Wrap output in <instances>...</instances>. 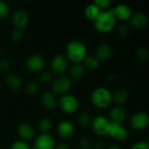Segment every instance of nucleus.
Listing matches in <instances>:
<instances>
[{
	"instance_id": "nucleus-38",
	"label": "nucleus",
	"mask_w": 149,
	"mask_h": 149,
	"mask_svg": "<svg viewBox=\"0 0 149 149\" xmlns=\"http://www.w3.org/2000/svg\"><path fill=\"white\" fill-rule=\"evenodd\" d=\"M93 148H94L95 149H103L105 148V142L101 140L96 141L95 142H93Z\"/></svg>"
},
{
	"instance_id": "nucleus-19",
	"label": "nucleus",
	"mask_w": 149,
	"mask_h": 149,
	"mask_svg": "<svg viewBox=\"0 0 149 149\" xmlns=\"http://www.w3.org/2000/svg\"><path fill=\"white\" fill-rule=\"evenodd\" d=\"M113 55V48L107 44L100 45L95 51V57L100 61V60H107L109 59Z\"/></svg>"
},
{
	"instance_id": "nucleus-35",
	"label": "nucleus",
	"mask_w": 149,
	"mask_h": 149,
	"mask_svg": "<svg viewBox=\"0 0 149 149\" xmlns=\"http://www.w3.org/2000/svg\"><path fill=\"white\" fill-rule=\"evenodd\" d=\"M129 32L128 26L126 24H120L117 29V33L120 38H125Z\"/></svg>"
},
{
	"instance_id": "nucleus-23",
	"label": "nucleus",
	"mask_w": 149,
	"mask_h": 149,
	"mask_svg": "<svg viewBox=\"0 0 149 149\" xmlns=\"http://www.w3.org/2000/svg\"><path fill=\"white\" fill-rule=\"evenodd\" d=\"M100 10L93 3L88 4L86 9H85V16L87 19L91 20V21H94L96 19V17L99 16V14L100 13Z\"/></svg>"
},
{
	"instance_id": "nucleus-33",
	"label": "nucleus",
	"mask_w": 149,
	"mask_h": 149,
	"mask_svg": "<svg viewBox=\"0 0 149 149\" xmlns=\"http://www.w3.org/2000/svg\"><path fill=\"white\" fill-rule=\"evenodd\" d=\"M10 38L14 42H19L23 39V33L21 30L14 29L10 33Z\"/></svg>"
},
{
	"instance_id": "nucleus-11",
	"label": "nucleus",
	"mask_w": 149,
	"mask_h": 149,
	"mask_svg": "<svg viewBox=\"0 0 149 149\" xmlns=\"http://www.w3.org/2000/svg\"><path fill=\"white\" fill-rule=\"evenodd\" d=\"M68 67V60L64 55H57L53 58L51 68L54 74H62L64 73Z\"/></svg>"
},
{
	"instance_id": "nucleus-25",
	"label": "nucleus",
	"mask_w": 149,
	"mask_h": 149,
	"mask_svg": "<svg viewBox=\"0 0 149 149\" xmlns=\"http://www.w3.org/2000/svg\"><path fill=\"white\" fill-rule=\"evenodd\" d=\"M92 120L93 119H92L90 113H88L87 112H83L78 117V123L79 124L80 127H87L91 124Z\"/></svg>"
},
{
	"instance_id": "nucleus-3",
	"label": "nucleus",
	"mask_w": 149,
	"mask_h": 149,
	"mask_svg": "<svg viewBox=\"0 0 149 149\" xmlns=\"http://www.w3.org/2000/svg\"><path fill=\"white\" fill-rule=\"evenodd\" d=\"M90 100L95 107L105 109L108 107L113 102L112 93L107 87L104 86L97 87L92 92L90 96Z\"/></svg>"
},
{
	"instance_id": "nucleus-5",
	"label": "nucleus",
	"mask_w": 149,
	"mask_h": 149,
	"mask_svg": "<svg viewBox=\"0 0 149 149\" xmlns=\"http://www.w3.org/2000/svg\"><path fill=\"white\" fill-rule=\"evenodd\" d=\"M91 127L93 131L99 136H106L108 135L111 121L108 120V118L99 115L96 116L92 120L91 122Z\"/></svg>"
},
{
	"instance_id": "nucleus-24",
	"label": "nucleus",
	"mask_w": 149,
	"mask_h": 149,
	"mask_svg": "<svg viewBox=\"0 0 149 149\" xmlns=\"http://www.w3.org/2000/svg\"><path fill=\"white\" fill-rule=\"evenodd\" d=\"M6 84L8 86H10L11 89L17 90L22 86V80L19 77L10 74L6 77Z\"/></svg>"
},
{
	"instance_id": "nucleus-18",
	"label": "nucleus",
	"mask_w": 149,
	"mask_h": 149,
	"mask_svg": "<svg viewBox=\"0 0 149 149\" xmlns=\"http://www.w3.org/2000/svg\"><path fill=\"white\" fill-rule=\"evenodd\" d=\"M41 103L45 108L50 110H53L58 107V100L52 92H45L42 93Z\"/></svg>"
},
{
	"instance_id": "nucleus-12",
	"label": "nucleus",
	"mask_w": 149,
	"mask_h": 149,
	"mask_svg": "<svg viewBox=\"0 0 149 149\" xmlns=\"http://www.w3.org/2000/svg\"><path fill=\"white\" fill-rule=\"evenodd\" d=\"M12 23L16 29H24L29 24V16L27 12L23 10H16L12 15Z\"/></svg>"
},
{
	"instance_id": "nucleus-22",
	"label": "nucleus",
	"mask_w": 149,
	"mask_h": 149,
	"mask_svg": "<svg viewBox=\"0 0 149 149\" xmlns=\"http://www.w3.org/2000/svg\"><path fill=\"white\" fill-rule=\"evenodd\" d=\"M83 66L85 69L90 71H94L99 68L100 66V60L93 55H87L85 59L83 60Z\"/></svg>"
},
{
	"instance_id": "nucleus-36",
	"label": "nucleus",
	"mask_w": 149,
	"mask_h": 149,
	"mask_svg": "<svg viewBox=\"0 0 149 149\" xmlns=\"http://www.w3.org/2000/svg\"><path fill=\"white\" fill-rule=\"evenodd\" d=\"M131 149H149V145L146 141H138L132 146Z\"/></svg>"
},
{
	"instance_id": "nucleus-4",
	"label": "nucleus",
	"mask_w": 149,
	"mask_h": 149,
	"mask_svg": "<svg viewBox=\"0 0 149 149\" xmlns=\"http://www.w3.org/2000/svg\"><path fill=\"white\" fill-rule=\"evenodd\" d=\"M58 104L60 109L64 113H68V114L77 112L79 107V103L78 99L74 95L69 94V93L62 95Z\"/></svg>"
},
{
	"instance_id": "nucleus-37",
	"label": "nucleus",
	"mask_w": 149,
	"mask_h": 149,
	"mask_svg": "<svg viewBox=\"0 0 149 149\" xmlns=\"http://www.w3.org/2000/svg\"><path fill=\"white\" fill-rule=\"evenodd\" d=\"M10 68V64L6 59H1L0 60V71L2 72H7Z\"/></svg>"
},
{
	"instance_id": "nucleus-30",
	"label": "nucleus",
	"mask_w": 149,
	"mask_h": 149,
	"mask_svg": "<svg viewBox=\"0 0 149 149\" xmlns=\"http://www.w3.org/2000/svg\"><path fill=\"white\" fill-rule=\"evenodd\" d=\"M10 13V8L8 4L3 2L0 1V19H3L9 16Z\"/></svg>"
},
{
	"instance_id": "nucleus-40",
	"label": "nucleus",
	"mask_w": 149,
	"mask_h": 149,
	"mask_svg": "<svg viewBox=\"0 0 149 149\" xmlns=\"http://www.w3.org/2000/svg\"><path fill=\"white\" fill-rule=\"evenodd\" d=\"M107 149H122L121 148H120V147H118V146H111V147H109Z\"/></svg>"
},
{
	"instance_id": "nucleus-17",
	"label": "nucleus",
	"mask_w": 149,
	"mask_h": 149,
	"mask_svg": "<svg viewBox=\"0 0 149 149\" xmlns=\"http://www.w3.org/2000/svg\"><path fill=\"white\" fill-rule=\"evenodd\" d=\"M57 130L60 137L64 139H68V138H71L74 134L75 127L72 122L68 120H63L58 124Z\"/></svg>"
},
{
	"instance_id": "nucleus-13",
	"label": "nucleus",
	"mask_w": 149,
	"mask_h": 149,
	"mask_svg": "<svg viewBox=\"0 0 149 149\" xmlns=\"http://www.w3.org/2000/svg\"><path fill=\"white\" fill-rule=\"evenodd\" d=\"M113 14L114 15L116 20H121V21H125V20H128L132 15V10L130 9V7L125 3H120L116 5L115 7L111 9Z\"/></svg>"
},
{
	"instance_id": "nucleus-20",
	"label": "nucleus",
	"mask_w": 149,
	"mask_h": 149,
	"mask_svg": "<svg viewBox=\"0 0 149 149\" xmlns=\"http://www.w3.org/2000/svg\"><path fill=\"white\" fill-rule=\"evenodd\" d=\"M129 94L127 92V90L120 88L117 89L113 93H112V99L113 102H114L117 106H120L125 104L128 100Z\"/></svg>"
},
{
	"instance_id": "nucleus-28",
	"label": "nucleus",
	"mask_w": 149,
	"mask_h": 149,
	"mask_svg": "<svg viewBox=\"0 0 149 149\" xmlns=\"http://www.w3.org/2000/svg\"><path fill=\"white\" fill-rule=\"evenodd\" d=\"M137 58L142 63L147 62L149 58L148 50L146 47H141V48H139V50L137 51Z\"/></svg>"
},
{
	"instance_id": "nucleus-27",
	"label": "nucleus",
	"mask_w": 149,
	"mask_h": 149,
	"mask_svg": "<svg viewBox=\"0 0 149 149\" xmlns=\"http://www.w3.org/2000/svg\"><path fill=\"white\" fill-rule=\"evenodd\" d=\"M39 89V86L38 84V82L36 81H31V82H28L25 86V93L29 95H34L38 93Z\"/></svg>"
},
{
	"instance_id": "nucleus-26",
	"label": "nucleus",
	"mask_w": 149,
	"mask_h": 149,
	"mask_svg": "<svg viewBox=\"0 0 149 149\" xmlns=\"http://www.w3.org/2000/svg\"><path fill=\"white\" fill-rule=\"evenodd\" d=\"M52 126V123L50 119L48 118H43L40 120L38 123V129L42 134H48V132L51 130Z\"/></svg>"
},
{
	"instance_id": "nucleus-21",
	"label": "nucleus",
	"mask_w": 149,
	"mask_h": 149,
	"mask_svg": "<svg viewBox=\"0 0 149 149\" xmlns=\"http://www.w3.org/2000/svg\"><path fill=\"white\" fill-rule=\"evenodd\" d=\"M86 69L82 64H74L69 71V76L74 80H79L83 78Z\"/></svg>"
},
{
	"instance_id": "nucleus-29",
	"label": "nucleus",
	"mask_w": 149,
	"mask_h": 149,
	"mask_svg": "<svg viewBox=\"0 0 149 149\" xmlns=\"http://www.w3.org/2000/svg\"><path fill=\"white\" fill-rule=\"evenodd\" d=\"M93 3L102 11V10H108L112 2H111V0H96L93 2Z\"/></svg>"
},
{
	"instance_id": "nucleus-7",
	"label": "nucleus",
	"mask_w": 149,
	"mask_h": 149,
	"mask_svg": "<svg viewBox=\"0 0 149 149\" xmlns=\"http://www.w3.org/2000/svg\"><path fill=\"white\" fill-rule=\"evenodd\" d=\"M148 124L149 116L144 112H138L130 118V126L134 130H144L148 127Z\"/></svg>"
},
{
	"instance_id": "nucleus-10",
	"label": "nucleus",
	"mask_w": 149,
	"mask_h": 149,
	"mask_svg": "<svg viewBox=\"0 0 149 149\" xmlns=\"http://www.w3.org/2000/svg\"><path fill=\"white\" fill-rule=\"evenodd\" d=\"M56 141L49 134H39L34 141V149H54Z\"/></svg>"
},
{
	"instance_id": "nucleus-8",
	"label": "nucleus",
	"mask_w": 149,
	"mask_h": 149,
	"mask_svg": "<svg viewBox=\"0 0 149 149\" xmlns=\"http://www.w3.org/2000/svg\"><path fill=\"white\" fill-rule=\"evenodd\" d=\"M45 58L38 54L30 56L25 62V67L31 72H39L45 68Z\"/></svg>"
},
{
	"instance_id": "nucleus-6",
	"label": "nucleus",
	"mask_w": 149,
	"mask_h": 149,
	"mask_svg": "<svg viewBox=\"0 0 149 149\" xmlns=\"http://www.w3.org/2000/svg\"><path fill=\"white\" fill-rule=\"evenodd\" d=\"M72 87V81L67 77H58L55 79L52 84V89L54 93L65 95L66 94Z\"/></svg>"
},
{
	"instance_id": "nucleus-15",
	"label": "nucleus",
	"mask_w": 149,
	"mask_h": 149,
	"mask_svg": "<svg viewBox=\"0 0 149 149\" xmlns=\"http://www.w3.org/2000/svg\"><path fill=\"white\" fill-rule=\"evenodd\" d=\"M17 134H18L19 137L24 141H31V140H32L34 138L35 130H34L33 127L30 123L24 122V123H21L18 126Z\"/></svg>"
},
{
	"instance_id": "nucleus-9",
	"label": "nucleus",
	"mask_w": 149,
	"mask_h": 149,
	"mask_svg": "<svg viewBox=\"0 0 149 149\" xmlns=\"http://www.w3.org/2000/svg\"><path fill=\"white\" fill-rule=\"evenodd\" d=\"M108 135L116 141L122 142L128 137V131L124 126H122V124H115L111 122Z\"/></svg>"
},
{
	"instance_id": "nucleus-2",
	"label": "nucleus",
	"mask_w": 149,
	"mask_h": 149,
	"mask_svg": "<svg viewBox=\"0 0 149 149\" xmlns=\"http://www.w3.org/2000/svg\"><path fill=\"white\" fill-rule=\"evenodd\" d=\"M95 29L101 33L110 32L115 26L116 18L113 14L111 9L102 10L93 21Z\"/></svg>"
},
{
	"instance_id": "nucleus-14",
	"label": "nucleus",
	"mask_w": 149,
	"mask_h": 149,
	"mask_svg": "<svg viewBox=\"0 0 149 149\" xmlns=\"http://www.w3.org/2000/svg\"><path fill=\"white\" fill-rule=\"evenodd\" d=\"M130 24L132 27L135 29H143L148 22V18L147 15L141 11H136L134 13H132L130 18Z\"/></svg>"
},
{
	"instance_id": "nucleus-31",
	"label": "nucleus",
	"mask_w": 149,
	"mask_h": 149,
	"mask_svg": "<svg viewBox=\"0 0 149 149\" xmlns=\"http://www.w3.org/2000/svg\"><path fill=\"white\" fill-rule=\"evenodd\" d=\"M93 145V142L91 141V139L87 137L82 138L79 142V146L81 149H92Z\"/></svg>"
},
{
	"instance_id": "nucleus-34",
	"label": "nucleus",
	"mask_w": 149,
	"mask_h": 149,
	"mask_svg": "<svg viewBox=\"0 0 149 149\" xmlns=\"http://www.w3.org/2000/svg\"><path fill=\"white\" fill-rule=\"evenodd\" d=\"M10 149H31L29 145L24 141H17L13 142Z\"/></svg>"
},
{
	"instance_id": "nucleus-39",
	"label": "nucleus",
	"mask_w": 149,
	"mask_h": 149,
	"mask_svg": "<svg viewBox=\"0 0 149 149\" xmlns=\"http://www.w3.org/2000/svg\"><path fill=\"white\" fill-rule=\"evenodd\" d=\"M54 149H70V148L65 143H59V144L55 146Z\"/></svg>"
},
{
	"instance_id": "nucleus-32",
	"label": "nucleus",
	"mask_w": 149,
	"mask_h": 149,
	"mask_svg": "<svg viewBox=\"0 0 149 149\" xmlns=\"http://www.w3.org/2000/svg\"><path fill=\"white\" fill-rule=\"evenodd\" d=\"M53 77V74L50 72H43L40 75H39V81L43 84L45 83H49L52 81Z\"/></svg>"
},
{
	"instance_id": "nucleus-1",
	"label": "nucleus",
	"mask_w": 149,
	"mask_h": 149,
	"mask_svg": "<svg viewBox=\"0 0 149 149\" xmlns=\"http://www.w3.org/2000/svg\"><path fill=\"white\" fill-rule=\"evenodd\" d=\"M65 54L67 60H70L74 64H80L87 56L86 45L81 41L72 40L67 44Z\"/></svg>"
},
{
	"instance_id": "nucleus-16",
	"label": "nucleus",
	"mask_w": 149,
	"mask_h": 149,
	"mask_svg": "<svg viewBox=\"0 0 149 149\" xmlns=\"http://www.w3.org/2000/svg\"><path fill=\"white\" fill-rule=\"evenodd\" d=\"M126 119V112L125 109L120 106L113 107L109 112V120L112 123L115 124H122Z\"/></svg>"
}]
</instances>
